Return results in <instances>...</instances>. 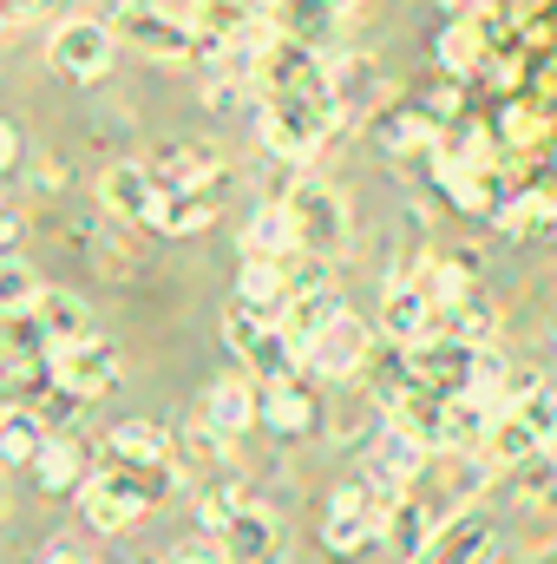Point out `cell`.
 I'll list each match as a JSON object with an SVG mask.
<instances>
[{
	"instance_id": "cell-33",
	"label": "cell",
	"mask_w": 557,
	"mask_h": 564,
	"mask_svg": "<svg viewBox=\"0 0 557 564\" xmlns=\"http://www.w3.org/2000/svg\"><path fill=\"white\" fill-rule=\"evenodd\" d=\"M419 289L433 295V308H439V315H452L459 302H472V295H479V289H472V270H459L452 257H433V263L419 270Z\"/></svg>"
},
{
	"instance_id": "cell-30",
	"label": "cell",
	"mask_w": 557,
	"mask_h": 564,
	"mask_svg": "<svg viewBox=\"0 0 557 564\" xmlns=\"http://www.w3.org/2000/svg\"><path fill=\"white\" fill-rule=\"evenodd\" d=\"M237 302H250V308H263V315H282V308H288V270L243 257V270H237Z\"/></svg>"
},
{
	"instance_id": "cell-3",
	"label": "cell",
	"mask_w": 557,
	"mask_h": 564,
	"mask_svg": "<svg viewBox=\"0 0 557 564\" xmlns=\"http://www.w3.org/2000/svg\"><path fill=\"white\" fill-rule=\"evenodd\" d=\"M256 99H302V106H335V73H328V53L308 46V40H282L263 53L256 66ZM341 119V112H335Z\"/></svg>"
},
{
	"instance_id": "cell-5",
	"label": "cell",
	"mask_w": 557,
	"mask_h": 564,
	"mask_svg": "<svg viewBox=\"0 0 557 564\" xmlns=\"http://www.w3.org/2000/svg\"><path fill=\"white\" fill-rule=\"evenodd\" d=\"M282 204H288V224H295V250H302V257H335V250L348 243V204H341L328 184L295 177Z\"/></svg>"
},
{
	"instance_id": "cell-36",
	"label": "cell",
	"mask_w": 557,
	"mask_h": 564,
	"mask_svg": "<svg viewBox=\"0 0 557 564\" xmlns=\"http://www.w3.org/2000/svg\"><path fill=\"white\" fill-rule=\"evenodd\" d=\"M505 414H518V421L532 426L545 446H557V388H551V381H525V388H518V401H512Z\"/></svg>"
},
{
	"instance_id": "cell-40",
	"label": "cell",
	"mask_w": 557,
	"mask_h": 564,
	"mask_svg": "<svg viewBox=\"0 0 557 564\" xmlns=\"http://www.w3.org/2000/svg\"><path fill=\"white\" fill-rule=\"evenodd\" d=\"M545 217H551V204H545L538 191H525V197H505V204H499V224H505L512 237H532V230H545Z\"/></svg>"
},
{
	"instance_id": "cell-17",
	"label": "cell",
	"mask_w": 557,
	"mask_h": 564,
	"mask_svg": "<svg viewBox=\"0 0 557 564\" xmlns=\"http://www.w3.org/2000/svg\"><path fill=\"white\" fill-rule=\"evenodd\" d=\"M492 558V525L479 512H446L433 525V545L419 552V564H485Z\"/></svg>"
},
{
	"instance_id": "cell-37",
	"label": "cell",
	"mask_w": 557,
	"mask_h": 564,
	"mask_svg": "<svg viewBox=\"0 0 557 564\" xmlns=\"http://www.w3.org/2000/svg\"><path fill=\"white\" fill-rule=\"evenodd\" d=\"M243 506H250V492H243V486H230V479L204 486V492H197V532H204V539H217Z\"/></svg>"
},
{
	"instance_id": "cell-4",
	"label": "cell",
	"mask_w": 557,
	"mask_h": 564,
	"mask_svg": "<svg viewBox=\"0 0 557 564\" xmlns=\"http://www.w3.org/2000/svg\"><path fill=\"white\" fill-rule=\"evenodd\" d=\"M335 132V106H302V99H263L256 112V139L276 151L282 164H308L321 139Z\"/></svg>"
},
{
	"instance_id": "cell-9",
	"label": "cell",
	"mask_w": 557,
	"mask_h": 564,
	"mask_svg": "<svg viewBox=\"0 0 557 564\" xmlns=\"http://www.w3.org/2000/svg\"><path fill=\"white\" fill-rule=\"evenodd\" d=\"M112 40L119 33L106 20H86V13L79 20H59L53 26V66L73 73V79H106L112 73Z\"/></svg>"
},
{
	"instance_id": "cell-42",
	"label": "cell",
	"mask_w": 557,
	"mask_h": 564,
	"mask_svg": "<svg viewBox=\"0 0 557 564\" xmlns=\"http://www.w3.org/2000/svg\"><path fill=\"white\" fill-rule=\"evenodd\" d=\"M164 564H230V558H223V545H217V539H184Z\"/></svg>"
},
{
	"instance_id": "cell-8",
	"label": "cell",
	"mask_w": 557,
	"mask_h": 564,
	"mask_svg": "<svg viewBox=\"0 0 557 564\" xmlns=\"http://www.w3.org/2000/svg\"><path fill=\"white\" fill-rule=\"evenodd\" d=\"M479 355H485V348H466V341H452V335H433V341L407 348V381L433 388V394H466L472 375H479Z\"/></svg>"
},
{
	"instance_id": "cell-45",
	"label": "cell",
	"mask_w": 557,
	"mask_h": 564,
	"mask_svg": "<svg viewBox=\"0 0 557 564\" xmlns=\"http://www.w3.org/2000/svg\"><path fill=\"white\" fill-rule=\"evenodd\" d=\"M13 158H20V132H13V126H7V119H0V171H7V164H13Z\"/></svg>"
},
{
	"instance_id": "cell-47",
	"label": "cell",
	"mask_w": 557,
	"mask_h": 564,
	"mask_svg": "<svg viewBox=\"0 0 557 564\" xmlns=\"http://www.w3.org/2000/svg\"><path fill=\"white\" fill-rule=\"evenodd\" d=\"M551 388H557V381H551Z\"/></svg>"
},
{
	"instance_id": "cell-35",
	"label": "cell",
	"mask_w": 557,
	"mask_h": 564,
	"mask_svg": "<svg viewBox=\"0 0 557 564\" xmlns=\"http://www.w3.org/2000/svg\"><path fill=\"white\" fill-rule=\"evenodd\" d=\"M492 328H499V308H492L485 295H472V302H459L452 315H439V335H452V341H466V348H485Z\"/></svg>"
},
{
	"instance_id": "cell-14",
	"label": "cell",
	"mask_w": 557,
	"mask_h": 564,
	"mask_svg": "<svg viewBox=\"0 0 557 564\" xmlns=\"http://www.w3.org/2000/svg\"><path fill=\"white\" fill-rule=\"evenodd\" d=\"M204 421L217 426L223 440H243L250 426H263V388L250 375H217L204 394Z\"/></svg>"
},
{
	"instance_id": "cell-7",
	"label": "cell",
	"mask_w": 557,
	"mask_h": 564,
	"mask_svg": "<svg viewBox=\"0 0 557 564\" xmlns=\"http://www.w3.org/2000/svg\"><path fill=\"white\" fill-rule=\"evenodd\" d=\"M46 368H53V388L59 394H73V401H106L112 388H119V348L106 341V335H92V341H79V348H59V355H46Z\"/></svg>"
},
{
	"instance_id": "cell-22",
	"label": "cell",
	"mask_w": 557,
	"mask_h": 564,
	"mask_svg": "<svg viewBox=\"0 0 557 564\" xmlns=\"http://www.w3.org/2000/svg\"><path fill=\"white\" fill-rule=\"evenodd\" d=\"M538 453H545V440L518 421V414H499V421H492V433L479 440V459H485V473H518V466H532Z\"/></svg>"
},
{
	"instance_id": "cell-15",
	"label": "cell",
	"mask_w": 557,
	"mask_h": 564,
	"mask_svg": "<svg viewBox=\"0 0 557 564\" xmlns=\"http://www.w3.org/2000/svg\"><path fill=\"white\" fill-rule=\"evenodd\" d=\"M33 322H40V341H46V355H59V348H79V341H92L99 328H92V308L73 295V289H40V302H33Z\"/></svg>"
},
{
	"instance_id": "cell-43",
	"label": "cell",
	"mask_w": 557,
	"mask_h": 564,
	"mask_svg": "<svg viewBox=\"0 0 557 564\" xmlns=\"http://www.w3.org/2000/svg\"><path fill=\"white\" fill-rule=\"evenodd\" d=\"M20 237H26V230H20V217H13V210H0V257H20Z\"/></svg>"
},
{
	"instance_id": "cell-1",
	"label": "cell",
	"mask_w": 557,
	"mask_h": 564,
	"mask_svg": "<svg viewBox=\"0 0 557 564\" xmlns=\"http://www.w3.org/2000/svg\"><path fill=\"white\" fill-rule=\"evenodd\" d=\"M171 486H177V466L99 459V466L86 473V486H79V519H86V532L119 539V532H132V525H139L151 506H164V499H171Z\"/></svg>"
},
{
	"instance_id": "cell-44",
	"label": "cell",
	"mask_w": 557,
	"mask_h": 564,
	"mask_svg": "<svg viewBox=\"0 0 557 564\" xmlns=\"http://www.w3.org/2000/svg\"><path fill=\"white\" fill-rule=\"evenodd\" d=\"M40 564H99V558H92V552H79L73 539H59V545H53V552H46Z\"/></svg>"
},
{
	"instance_id": "cell-20",
	"label": "cell",
	"mask_w": 557,
	"mask_h": 564,
	"mask_svg": "<svg viewBox=\"0 0 557 564\" xmlns=\"http://www.w3.org/2000/svg\"><path fill=\"white\" fill-rule=\"evenodd\" d=\"M341 315H348V308H341L335 289H308V295H288V308L276 315V328L295 341V355H308V341H321Z\"/></svg>"
},
{
	"instance_id": "cell-39",
	"label": "cell",
	"mask_w": 557,
	"mask_h": 564,
	"mask_svg": "<svg viewBox=\"0 0 557 564\" xmlns=\"http://www.w3.org/2000/svg\"><path fill=\"white\" fill-rule=\"evenodd\" d=\"M40 302V276L26 270V257H0V315H26Z\"/></svg>"
},
{
	"instance_id": "cell-38",
	"label": "cell",
	"mask_w": 557,
	"mask_h": 564,
	"mask_svg": "<svg viewBox=\"0 0 557 564\" xmlns=\"http://www.w3.org/2000/svg\"><path fill=\"white\" fill-rule=\"evenodd\" d=\"M433 53H439V66H446V73H472V66L485 59V33H479L472 20H452V26L439 33V46H433Z\"/></svg>"
},
{
	"instance_id": "cell-6",
	"label": "cell",
	"mask_w": 557,
	"mask_h": 564,
	"mask_svg": "<svg viewBox=\"0 0 557 564\" xmlns=\"http://www.w3.org/2000/svg\"><path fill=\"white\" fill-rule=\"evenodd\" d=\"M112 33L132 40L144 59H164V66H177V59L197 53V26H184L171 7H151V0H125V7L112 13Z\"/></svg>"
},
{
	"instance_id": "cell-26",
	"label": "cell",
	"mask_w": 557,
	"mask_h": 564,
	"mask_svg": "<svg viewBox=\"0 0 557 564\" xmlns=\"http://www.w3.org/2000/svg\"><path fill=\"white\" fill-rule=\"evenodd\" d=\"M295 250V224H288V204H256L250 224H243V257L250 263H282Z\"/></svg>"
},
{
	"instance_id": "cell-29",
	"label": "cell",
	"mask_w": 557,
	"mask_h": 564,
	"mask_svg": "<svg viewBox=\"0 0 557 564\" xmlns=\"http://www.w3.org/2000/svg\"><path fill=\"white\" fill-rule=\"evenodd\" d=\"M263 20H270V0H197V33L210 40H237Z\"/></svg>"
},
{
	"instance_id": "cell-27",
	"label": "cell",
	"mask_w": 557,
	"mask_h": 564,
	"mask_svg": "<svg viewBox=\"0 0 557 564\" xmlns=\"http://www.w3.org/2000/svg\"><path fill=\"white\" fill-rule=\"evenodd\" d=\"M374 132L387 144V158H439V126H433V112H381Z\"/></svg>"
},
{
	"instance_id": "cell-19",
	"label": "cell",
	"mask_w": 557,
	"mask_h": 564,
	"mask_svg": "<svg viewBox=\"0 0 557 564\" xmlns=\"http://www.w3.org/2000/svg\"><path fill=\"white\" fill-rule=\"evenodd\" d=\"M217 545H223V558L230 564H270L276 558V512L250 499V506L217 532Z\"/></svg>"
},
{
	"instance_id": "cell-12",
	"label": "cell",
	"mask_w": 557,
	"mask_h": 564,
	"mask_svg": "<svg viewBox=\"0 0 557 564\" xmlns=\"http://www.w3.org/2000/svg\"><path fill=\"white\" fill-rule=\"evenodd\" d=\"M368 348H374V335H368V322H354V315H341L321 341H308V355H302V368L308 375H321V381H354L361 368H368Z\"/></svg>"
},
{
	"instance_id": "cell-11",
	"label": "cell",
	"mask_w": 557,
	"mask_h": 564,
	"mask_svg": "<svg viewBox=\"0 0 557 564\" xmlns=\"http://www.w3.org/2000/svg\"><path fill=\"white\" fill-rule=\"evenodd\" d=\"M381 539V512H374V499L361 492V479L354 486H341L335 499H328V519H321V545L335 552V558H354V552H368Z\"/></svg>"
},
{
	"instance_id": "cell-16",
	"label": "cell",
	"mask_w": 557,
	"mask_h": 564,
	"mask_svg": "<svg viewBox=\"0 0 557 564\" xmlns=\"http://www.w3.org/2000/svg\"><path fill=\"white\" fill-rule=\"evenodd\" d=\"M151 177H157V191H204V184L223 177V151H217V144L177 139L151 158Z\"/></svg>"
},
{
	"instance_id": "cell-10",
	"label": "cell",
	"mask_w": 557,
	"mask_h": 564,
	"mask_svg": "<svg viewBox=\"0 0 557 564\" xmlns=\"http://www.w3.org/2000/svg\"><path fill=\"white\" fill-rule=\"evenodd\" d=\"M99 204H106V217H119V224H151V217H157V204H164V191H157L151 164L119 158V164H106V171H99Z\"/></svg>"
},
{
	"instance_id": "cell-31",
	"label": "cell",
	"mask_w": 557,
	"mask_h": 564,
	"mask_svg": "<svg viewBox=\"0 0 557 564\" xmlns=\"http://www.w3.org/2000/svg\"><path fill=\"white\" fill-rule=\"evenodd\" d=\"M46 440H53V433H46V421H40V414H26V408L0 414V466H33Z\"/></svg>"
},
{
	"instance_id": "cell-18",
	"label": "cell",
	"mask_w": 557,
	"mask_h": 564,
	"mask_svg": "<svg viewBox=\"0 0 557 564\" xmlns=\"http://www.w3.org/2000/svg\"><path fill=\"white\" fill-rule=\"evenodd\" d=\"M335 73V112L341 119H381L387 106V73L374 59H328Z\"/></svg>"
},
{
	"instance_id": "cell-41",
	"label": "cell",
	"mask_w": 557,
	"mask_h": 564,
	"mask_svg": "<svg viewBox=\"0 0 557 564\" xmlns=\"http://www.w3.org/2000/svg\"><path fill=\"white\" fill-rule=\"evenodd\" d=\"M308 289H335V276H328V257H302V263L288 270V295H308Z\"/></svg>"
},
{
	"instance_id": "cell-28",
	"label": "cell",
	"mask_w": 557,
	"mask_h": 564,
	"mask_svg": "<svg viewBox=\"0 0 557 564\" xmlns=\"http://www.w3.org/2000/svg\"><path fill=\"white\" fill-rule=\"evenodd\" d=\"M321 421V408H315V394L302 388V381H276V388H263V426L270 433H315Z\"/></svg>"
},
{
	"instance_id": "cell-25",
	"label": "cell",
	"mask_w": 557,
	"mask_h": 564,
	"mask_svg": "<svg viewBox=\"0 0 557 564\" xmlns=\"http://www.w3.org/2000/svg\"><path fill=\"white\" fill-rule=\"evenodd\" d=\"M433 459H439V453H433L426 440L401 433V426H381V440H374V459H368V466H374V473H387L394 486H414Z\"/></svg>"
},
{
	"instance_id": "cell-24",
	"label": "cell",
	"mask_w": 557,
	"mask_h": 564,
	"mask_svg": "<svg viewBox=\"0 0 557 564\" xmlns=\"http://www.w3.org/2000/svg\"><path fill=\"white\" fill-rule=\"evenodd\" d=\"M26 473L40 479V492H79V486H86V446H79L73 433H53Z\"/></svg>"
},
{
	"instance_id": "cell-46",
	"label": "cell",
	"mask_w": 557,
	"mask_h": 564,
	"mask_svg": "<svg viewBox=\"0 0 557 564\" xmlns=\"http://www.w3.org/2000/svg\"><path fill=\"white\" fill-rule=\"evenodd\" d=\"M439 7H452V13H472V7H485V0H439Z\"/></svg>"
},
{
	"instance_id": "cell-13",
	"label": "cell",
	"mask_w": 557,
	"mask_h": 564,
	"mask_svg": "<svg viewBox=\"0 0 557 564\" xmlns=\"http://www.w3.org/2000/svg\"><path fill=\"white\" fill-rule=\"evenodd\" d=\"M381 335L394 348H419L439 335V308L419 282H387V302H381Z\"/></svg>"
},
{
	"instance_id": "cell-32",
	"label": "cell",
	"mask_w": 557,
	"mask_h": 564,
	"mask_svg": "<svg viewBox=\"0 0 557 564\" xmlns=\"http://www.w3.org/2000/svg\"><path fill=\"white\" fill-rule=\"evenodd\" d=\"M381 539H387V545H394V552H401L407 564H419V552L433 545V519H426V506H419L414 492L394 506V519L381 525Z\"/></svg>"
},
{
	"instance_id": "cell-21",
	"label": "cell",
	"mask_w": 557,
	"mask_h": 564,
	"mask_svg": "<svg viewBox=\"0 0 557 564\" xmlns=\"http://www.w3.org/2000/svg\"><path fill=\"white\" fill-rule=\"evenodd\" d=\"M361 0H270V20H276L282 40H321V33H335L348 13H354Z\"/></svg>"
},
{
	"instance_id": "cell-34",
	"label": "cell",
	"mask_w": 557,
	"mask_h": 564,
	"mask_svg": "<svg viewBox=\"0 0 557 564\" xmlns=\"http://www.w3.org/2000/svg\"><path fill=\"white\" fill-rule=\"evenodd\" d=\"M151 224H157L164 237H190V230L210 224V197H204V191H164V204H157Z\"/></svg>"
},
{
	"instance_id": "cell-2",
	"label": "cell",
	"mask_w": 557,
	"mask_h": 564,
	"mask_svg": "<svg viewBox=\"0 0 557 564\" xmlns=\"http://www.w3.org/2000/svg\"><path fill=\"white\" fill-rule=\"evenodd\" d=\"M223 341H230V355L250 368L256 388L302 381V355H295V341L276 328V315H263V308H250V302H230V315H223Z\"/></svg>"
},
{
	"instance_id": "cell-23",
	"label": "cell",
	"mask_w": 557,
	"mask_h": 564,
	"mask_svg": "<svg viewBox=\"0 0 557 564\" xmlns=\"http://www.w3.org/2000/svg\"><path fill=\"white\" fill-rule=\"evenodd\" d=\"M99 459H132V466H177V446H171V433L151 421H125L106 433V453Z\"/></svg>"
}]
</instances>
